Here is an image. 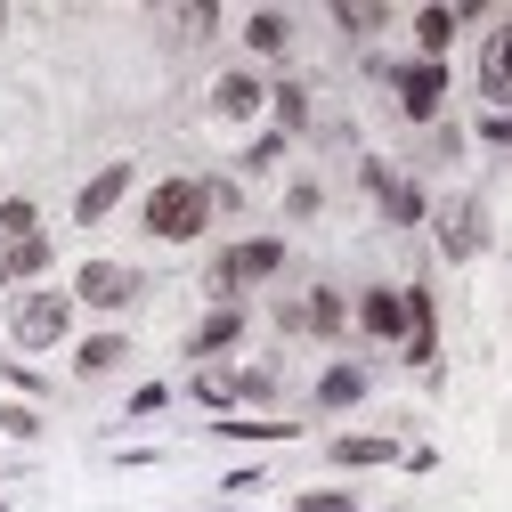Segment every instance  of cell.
Segmentation results:
<instances>
[{
	"label": "cell",
	"mask_w": 512,
	"mask_h": 512,
	"mask_svg": "<svg viewBox=\"0 0 512 512\" xmlns=\"http://www.w3.org/2000/svg\"><path fill=\"white\" fill-rule=\"evenodd\" d=\"M204 228H212V187H204V179H155V196H147V236L196 244Z\"/></svg>",
	"instance_id": "6da1fadb"
},
{
	"label": "cell",
	"mask_w": 512,
	"mask_h": 512,
	"mask_svg": "<svg viewBox=\"0 0 512 512\" xmlns=\"http://www.w3.org/2000/svg\"><path fill=\"white\" fill-rule=\"evenodd\" d=\"M66 317H74L66 293H25L9 309V334H17V350H49V342H66Z\"/></svg>",
	"instance_id": "7a4b0ae2"
},
{
	"label": "cell",
	"mask_w": 512,
	"mask_h": 512,
	"mask_svg": "<svg viewBox=\"0 0 512 512\" xmlns=\"http://www.w3.org/2000/svg\"><path fill=\"white\" fill-rule=\"evenodd\" d=\"M277 269H285V244H277V236H252V244H228L220 261H212V285L236 293V285H261V277H277Z\"/></svg>",
	"instance_id": "3957f363"
},
{
	"label": "cell",
	"mask_w": 512,
	"mask_h": 512,
	"mask_svg": "<svg viewBox=\"0 0 512 512\" xmlns=\"http://www.w3.org/2000/svg\"><path fill=\"white\" fill-rule=\"evenodd\" d=\"M74 301H90V309H122V301H139V269H122V261H82Z\"/></svg>",
	"instance_id": "277c9868"
},
{
	"label": "cell",
	"mask_w": 512,
	"mask_h": 512,
	"mask_svg": "<svg viewBox=\"0 0 512 512\" xmlns=\"http://www.w3.org/2000/svg\"><path fill=\"white\" fill-rule=\"evenodd\" d=\"M391 90H399L407 122H431V114H439V98H447V66H431V57H415V66H399V74H391Z\"/></svg>",
	"instance_id": "5b68a950"
},
{
	"label": "cell",
	"mask_w": 512,
	"mask_h": 512,
	"mask_svg": "<svg viewBox=\"0 0 512 512\" xmlns=\"http://www.w3.org/2000/svg\"><path fill=\"white\" fill-rule=\"evenodd\" d=\"M366 187H374V204L391 212L399 228H415V220H431V204H423V187H407V171H391V163H366Z\"/></svg>",
	"instance_id": "8992f818"
},
{
	"label": "cell",
	"mask_w": 512,
	"mask_h": 512,
	"mask_svg": "<svg viewBox=\"0 0 512 512\" xmlns=\"http://www.w3.org/2000/svg\"><path fill=\"white\" fill-rule=\"evenodd\" d=\"M431 220H439V252H447V261H472V252H480V236H488V220H480V204H472V196L439 204Z\"/></svg>",
	"instance_id": "52a82bcc"
},
{
	"label": "cell",
	"mask_w": 512,
	"mask_h": 512,
	"mask_svg": "<svg viewBox=\"0 0 512 512\" xmlns=\"http://www.w3.org/2000/svg\"><path fill=\"white\" fill-rule=\"evenodd\" d=\"M480 98L488 106H512V17L488 33V49H480Z\"/></svg>",
	"instance_id": "ba28073f"
},
{
	"label": "cell",
	"mask_w": 512,
	"mask_h": 512,
	"mask_svg": "<svg viewBox=\"0 0 512 512\" xmlns=\"http://www.w3.org/2000/svg\"><path fill=\"white\" fill-rule=\"evenodd\" d=\"M131 179H139L131 163H106V171H98V179L82 187V196H74V220H82V228H98V220H106V212L122 204V187H131Z\"/></svg>",
	"instance_id": "9c48e42d"
},
{
	"label": "cell",
	"mask_w": 512,
	"mask_h": 512,
	"mask_svg": "<svg viewBox=\"0 0 512 512\" xmlns=\"http://www.w3.org/2000/svg\"><path fill=\"white\" fill-rule=\"evenodd\" d=\"M358 326H366V334H382V342H407V293H391V285H366V301H358Z\"/></svg>",
	"instance_id": "30bf717a"
},
{
	"label": "cell",
	"mask_w": 512,
	"mask_h": 512,
	"mask_svg": "<svg viewBox=\"0 0 512 512\" xmlns=\"http://www.w3.org/2000/svg\"><path fill=\"white\" fill-rule=\"evenodd\" d=\"M350 326V309H342V293H326V285H317L301 309H285V334H342Z\"/></svg>",
	"instance_id": "8fae6325"
},
{
	"label": "cell",
	"mask_w": 512,
	"mask_h": 512,
	"mask_svg": "<svg viewBox=\"0 0 512 512\" xmlns=\"http://www.w3.org/2000/svg\"><path fill=\"white\" fill-rule=\"evenodd\" d=\"M196 391L212 407H228V399H277V374H196Z\"/></svg>",
	"instance_id": "7c38bea8"
},
{
	"label": "cell",
	"mask_w": 512,
	"mask_h": 512,
	"mask_svg": "<svg viewBox=\"0 0 512 512\" xmlns=\"http://www.w3.org/2000/svg\"><path fill=\"white\" fill-rule=\"evenodd\" d=\"M41 269H49V236H9V244H0V285L41 277Z\"/></svg>",
	"instance_id": "4fadbf2b"
},
{
	"label": "cell",
	"mask_w": 512,
	"mask_h": 512,
	"mask_svg": "<svg viewBox=\"0 0 512 512\" xmlns=\"http://www.w3.org/2000/svg\"><path fill=\"white\" fill-rule=\"evenodd\" d=\"M236 334H244V309H212V317H204V326H196V334H187V358H212V350H228Z\"/></svg>",
	"instance_id": "5bb4252c"
},
{
	"label": "cell",
	"mask_w": 512,
	"mask_h": 512,
	"mask_svg": "<svg viewBox=\"0 0 512 512\" xmlns=\"http://www.w3.org/2000/svg\"><path fill=\"white\" fill-rule=\"evenodd\" d=\"M244 41L261 49V57H285V49H293V25H285L277 9H252V17H244Z\"/></svg>",
	"instance_id": "9a60e30c"
},
{
	"label": "cell",
	"mask_w": 512,
	"mask_h": 512,
	"mask_svg": "<svg viewBox=\"0 0 512 512\" xmlns=\"http://www.w3.org/2000/svg\"><path fill=\"white\" fill-rule=\"evenodd\" d=\"M261 98H269V90L252 82V74H220V82H212V106H220V114H236V122H244L252 106H261Z\"/></svg>",
	"instance_id": "2e32d148"
},
{
	"label": "cell",
	"mask_w": 512,
	"mask_h": 512,
	"mask_svg": "<svg viewBox=\"0 0 512 512\" xmlns=\"http://www.w3.org/2000/svg\"><path fill=\"white\" fill-rule=\"evenodd\" d=\"M456 25H464V9H423V17H415V41H423L431 66H439V49L456 41Z\"/></svg>",
	"instance_id": "e0dca14e"
},
{
	"label": "cell",
	"mask_w": 512,
	"mask_h": 512,
	"mask_svg": "<svg viewBox=\"0 0 512 512\" xmlns=\"http://www.w3.org/2000/svg\"><path fill=\"white\" fill-rule=\"evenodd\" d=\"M122 358H131V342H122V334H90V342L74 350V374H106V366H122Z\"/></svg>",
	"instance_id": "ac0fdd59"
},
{
	"label": "cell",
	"mask_w": 512,
	"mask_h": 512,
	"mask_svg": "<svg viewBox=\"0 0 512 512\" xmlns=\"http://www.w3.org/2000/svg\"><path fill=\"white\" fill-rule=\"evenodd\" d=\"M366 399V374L358 366H326V382H317V407H358Z\"/></svg>",
	"instance_id": "d6986e66"
},
{
	"label": "cell",
	"mask_w": 512,
	"mask_h": 512,
	"mask_svg": "<svg viewBox=\"0 0 512 512\" xmlns=\"http://www.w3.org/2000/svg\"><path fill=\"white\" fill-rule=\"evenodd\" d=\"M9 236H41V204H33V196H9V204H0V244H9Z\"/></svg>",
	"instance_id": "ffe728a7"
},
{
	"label": "cell",
	"mask_w": 512,
	"mask_h": 512,
	"mask_svg": "<svg viewBox=\"0 0 512 512\" xmlns=\"http://www.w3.org/2000/svg\"><path fill=\"white\" fill-rule=\"evenodd\" d=\"M326 456H334V464H391L399 447H391V439H334Z\"/></svg>",
	"instance_id": "44dd1931"
},
{
	"label": "cell",
	"mask_w": 512,
	"mask_h": 512,
	"mask_svg": "<svg viewBox=\"0 0 512 512\" xmlns=\"http://www.w3.org/2000/svg\"><path fill=\"white\" fill-rule=\"evenodd\" d=\"M269 106H277L285 131H301V122H309V90H301V82H277V90H269Z\"/></svg>",
	"instance_id": "7402d4cb"
},
{
	"label": "cell",
	"mask_w": 512,
	"mask_h": 512,
	"mask_svg": "<svg viewBox=\"0 0 512 512\" xmlns=\"http://www.w3.org/2000/svg\"><path fill=\"white\" fill-rule=\"evenodd\" d=\"M212 25H220V9H179V17H171V33H187V41H204Z\"/></svg>",
	"instance_id": "603a6c76"
},
{
	"label": "cell",
	"mask_w": 512,
	"mask_h": 512,
	"mask_svg": "<svg viewBox=\"0 0 512 512\" xmlns=\"http://www.w3.org/2000/svg\"><path fill=\"white\" fill-rule=\"evenodd\" d=\"M293 512H358V504H350V496H342V488H309V496H301V504H293Z\"/></svg>",
	"instance_id": "cb8c5ba5"
},
{
	"label": "cell",
	"mask_w": 512,
	"mask_h": 512,
	"mask_svg": "<svg viewBox=\"0 0 512 512\" xmlns=\"http://www.w3.org/2000/svg\"><path fill=\"white\" fill-rule=\"evenodd\" d=\"M220 439H293V423H220Z\"/></svg>",
	"instance_id": "d4e9b609"
},
{
	"label": "cell",
	"mask_w": 512,
	"mask_h": 512,
	"mask_svg": "<svg viewBox=\"0 0 512 512\" xmlns=\"http://www.w3.org/2000/svg\"><path fill=\"white\" fill-rule=\"evenodd\" d=\"M0 431H9V439H33L41 415H33V407H0Z\"/></svg>",
	"instance_id": "484cf974"
},
{
	"label": "cell",
	"mask_w": 512,
	"mask_h": 512,
	"mask_svg": "<svg viewBox=\"0 0 512 512\" xmlns=\"http://www.w3.org/2000/svg\"><path fill=\"white\" fill-rule=\"evenodd\" d=\"M334 25H342V33H374V25H382V9H334Z\"/></svg>",
	"instance_id": "4316f807"
},
{
	"label": "cell",
	"mask_w": 512,
	"mask_h": 512,
	"mask_svg": "<svg viewBox=\"0 0 512 512\" xmlns=\"http://www.w3.org/2000/svg\"><path fill=\"white\" fill-rule=\"evenodd\" d=\"M163 399H171V391H163V382H139V391H131V415H155Z\"/></svg>",
	"instance_id": "83f0119b"
},
{
	"label": "cell",
	"mask_w": 512,
	"mask_h": 512,
	"mask_svg": "<svg viewBox=\"0 0 512 512\" xmlns=\"http://www.w3.org/2000/svg\"><path fill=\"white\" fill-rule=\"evenodd\" d=\"M480 139H496V147H512V114H480Z\"/></svg>",
	"instance_id": "f1b7e54d"
}]
</instances>
